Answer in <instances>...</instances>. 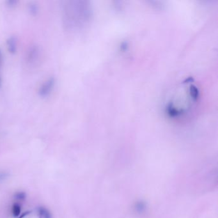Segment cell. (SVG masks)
Here are the masks:
<instances>
[{
    "label": "cell",
    "instance_id": "7a4b0ae2",
    "mask_svg": "<svg viewBox=\"0 0 218 218\" xmlns=\"http://www.w3.org/2000/svg\"><path fill=\"white\" fill-rule=\"evenodd\" d=\"M7 45L8 51L12 54H15L17 51V39L12 36L7 40Z\"/></svg>",
    "mask_w": 218,
    "mask_h": 218
},
{
    "label": "cell",
    "instance_id": "3957f363",
    "mask_svg": "<svg viewBox=\"0 0 218 218\" xmlns=\"http://www.w3.org/2000/svg\"><path fill=\"white\" fill-rule=\"evenodd\" d=\"M38 215L39 218H52L50 212L44 207L38 208Z\"/></svg>",
    "mask_w": 218,
    "mask_h": 218
},
{
    "label": "cell",
    "instance_id": "52a82bcc",
    "mask_svg": "<svg viewBox=\"0 0 218 218\" xmlns=\"http://www.w3.org/2000/svg\"><path fill=\"white\" fill-rule=\"evenodd\" d=\"M1 79L0 78V87H1Z\"/></svg>",
    "mask_w": 218,
    "mask_h": 218
},
{
    "label": "cell",
    "instance_id": "6da1fadb",
    "mask_svg": "<svg viewBox=\"0 0 218 218\" xmlns=\"http://www.w3.org/2000/svg\"><path fill=\"white\" fill-rule=\"evenodd\" d=\"M55 84V79L53 77H51L47 81H46L40 88L39 94L41 97H46L51 93Z\"/></svg>",
    "mask_w": 218,
    "mask_h": 218
},
{
    "label": "cell",
    "instance_id": "8992f818",
    "mask_svg": "<svg viewBox=\"0 0 218 218\" xmlns=\"http://www.w3.org/2000/svg\"><path fill=\"white\" fill-rule=\"evenodd\" d=\"M9 176V174L5 171H0V182L3 181L7 179Z\"/></svg>",
    "mask_w": 218,
    "mask_h": 218
},
{
    "label": "cell",
    "instance_id": "ba28073f",
    "mask_svg": "<svg viewBox=\"0 0 218 218\" xmlns=\"http://www.w3.org/2000/svg\"><path fill=\"white\" fill-rule=\"evenodd\" d=\"M0 55H1V53H0Z\"/></svg>",
    "mask_w": 218,
    "mask_h": 218
},
{
    "label": "cell",
    "instance_id": "5b68a950",
    "mask_svg": "<svg viewBox=\"0 0 218 218\" xmlns=\"http://www.w3.org/2000/svg\"><path fill=\"white\" fill-rule=\"evenodd\" d=\"M26 197V193L24 192H19L15 194V198H17V199H19V200H23V199H25Z\"/></svg>",
    "mask_w": 218,
    "mask_h": 218
},
{
    "label": "cell",
    "instance_id": "277c9868",
    "mask_svg": "<svg viewBox=\"0 0 218 218\" xmlns=\"http://www.w3.org/2000/svg\"><path fill=\"white\" fill-rule=\"evenodd\" d=\"M21 207L19 204H15L13 205V207H12V214H13L14 216L16 217L17 216H19L21 213Z\"/></svg>",
    "mask_w": 218,
    "mask_h": 218
}]
</instances>
